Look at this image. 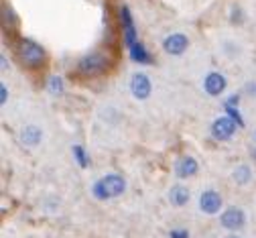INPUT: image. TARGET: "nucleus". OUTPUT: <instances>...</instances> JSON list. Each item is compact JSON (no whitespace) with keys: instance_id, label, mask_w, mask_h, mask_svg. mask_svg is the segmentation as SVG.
Returning <instances> with one entry per match:
<instances>
[{"instance_id":"nucleus-1","label":"nucleus","mask_w":256,"mask_h":238,"mask_svg":"<svg viewBox=\"0 0 256 238\" xmlns=\"http://www.w3.org/2000/svg\"><path fill=\"white\" fill-rule=\"evenodd\" d=\"M126 189V179L120 175V173H108L104 177H100L92 185V195L96 199H112V197H118L122 195Z\"/></svg>"},{"instance_id":"nucleus-2","label":"nucleus","mask_w":256,"mask_h":238,"mask_svg":"<svg viewBox=\"0 0 256 238\" xmlns=\"http://www.w3.org/2000/svg\"><path fill=\"white\" fill-rule=\"evenodd\" d=\"M18 57H20L22 65H26V67H41L47 59V53L39 43L30 41V39H22L20 47H18Z\"/></svg>"},{"instance_id":"nucleus-3","label":"nucleus","mask_w":256,"mask_h":238,"mask_svg":"<svg viewBox=\"0 0 256 238\" xmlns=\"http://www.w3.org/2000/svg\"><path fill=\"white\" fill-rule=\"evenodd\" d=\"M108 65H110V57L102 51H96V53H90L84 59H80L78 70L84 76H102L108 70Z\"/></svg>"},{"instance_id":"nucleus-4","label":"nucleus","mask_w":256,"mask_h":238,"mask_svg":"<svg viewBox=\"0 0 256 238\" xmlns=\"http://www.w3.org/2000/svg\"><path fill=\"white\" fill-rule=\"evenodd\" d=\"M236 128H238V122L230 116H218L210 126L212 137L216 141H230L236 134Z\"/></svg>"},{"instance_id":"nucleus-5","label":"nucleus","mask_w":256,"mask_h":238,"mask_svg":"<svg viewBox=\"0 0 256 238\" xmlns=\"http://www.w3.org/2000/svg\"><path fill=\"white\" fill-rule=\"evenodd\" d=\"M128 88H130V94L136 98V100H146L152 92V82L146 74H132L130 76V82H128Z\"/></svg>"},{"instance_id":"nucleus-6","label":"nucleus","mask_w":256,"mask_h":238,"mask_svg":"<svg viewBox=\"0 0 256 238\" xmlns=\"http://www.w3.org/2000/svg\"><path fill=\"white\" fill-rule=\"evenodd\" d=\"M220 224L226 228V230L236 232V230L244 228V224H246V214H244L240 208L230 206V208H226V210L222 212V216H220Z\"/></svg>"},{"instance_id":"nucleus-7","label":"nucleus","mask_w":256,"mask_h":238,"mask_svg":"<svg viewBox=\"0 0 256 238\" xmlns=\"http://www.w3.org/2000/svg\"><path fill=\"white\" fill-rule=\"evenodd\" d=\"M222 206H224V199H222V195L216 189H206L200 195V210L204 214H208V216L218 214L222 210Z\"/></svg>"},{"instance_id":"nucleus-8","label":"nucleus","mask_w":256,"mask_h":238,"mask_svg":"<svg viewBox=\"0 0 256 238\" xmlns=\"http://www.w3.org/2000/svg\"><path fill=\"white\" fill-rule=\"evenodd\" d=\"M187 47H189V39L183 35V33H173V35L163 39V49L169 55H175V57L183 55L187 51Z\"/></svg>"},{"instance_id":"nucleus-9","label":"nucleus","mask_w":256,"mask_h":238,"mask_svg":"<svg viewBox=\"0 0 256 238\" xmlns=\"http://www.w3.org/2000/svg\"><path fill=\"white\" fill-rule=\"evenodd\" d=\"M200 171V163L194 157H181L175 161V175L179 179H189Z\"/></svg>"},{"instance_id":"nucleus-10","label":"nucleus","mask_w":256,"mask_h":238,"mask_svg":"<svg viewBox=\"0 0 256 238\" xmlns=\"http://www.w3.org/2000/svg\"><path fill=\"white\" fill-rule=\"evenodd\" d=\"M226 86H228L226 76L220 74V72H212V74H208L206 80H204V90H206L210 96H220V94H224Z\"/></svg>"},{"instance_id":"nucleus-11","label":"nucleus","mask_w":256,"mask_h":238,"mask_svg":"<svg viewBox=\"0 0 256 238\" xmlns=\"http://www.w3.org/2000/svg\"><path fill=\"white\" fill-rule=\"evenodd\" d=\"M18 139H20V143H22L26 149H33V147L41 145V141H43V130H41L37 124H28V126H24V128L20 130Z\"/></svg>"},{"instance_id":"nucleus-12","label":"nucleus","mask_w":256,"mask_h":238,"mask_svg":"<svg viewBox=\"0 0 256 238\" xmlns=\"http://www.w3.org/2000/svg\"><path fill=\"white\" fill-rule=\"evenodd\" d=\"M191 199V193H189V189L185 187V185H173L171 189H169V201L173 203L175 208H183L185 203Z\"/></svg>"},{"instance_id":"nucleus-13","label":"nucleus","mask_w":256,"mask_h":238,"mask_svg":"<svg viewBox=\"0 0 256 238\" xmlns=\"http://www.w3.org/2000/svg\"><path fill=\"white\" fill-rule=\"evenodd\" d=\"M128 53H130V59H132V61H136V63H140V65L150 63V55H148L146 47H142L140 43H134L132 47H128Z\"/></svg>"},{"instance_id":"nucleus-14","label":"nucleus","mask_w":256,"mask_h":238,"mask_svg":"<svg viewBox=\"0 0 256 238\" xmlns=\"http://www.w3.org/2000/svg\"><path fill=\"white\" fill-rule=\"evenodd\" d=\"M232 179H234L238 185L250 183V179H252V169H250V165H238L234 171H232Z\"/></svg>"},{"instance_id":"nucleus-15","label":"nucleus","mask_w":256,"mask_h":238,"mask_svg":"<svg viewBox=\"0 0 256 238\" xmlns=\"http://www.w3.org/2000/svg\"><path fill=\"white\" fill-rule=\"evenodd\" d=\"M47 92H49L51 96H61L63 92H66V82H63V78L51 76L49 82H47Z\"/></svg>"},{"instance_id":"nucleus-16","label":"nucleus","mask_w":256,"mask_h":238,"mask_svg":"<svg viewBox=\"0 0 256 238\" xmlns=\"http://www.w3.org/2000/svg\"><path fill=\"white\" fill-rule=\"evenodd\" d=\"M74 155H76V159H78V165L88 167V155H86V151H84L82 147H74Z\"/></svg>"},{"instance_id":"nucleus-17","label":"nucleus","mask_w":256,"mask_h":238,"mask_svg":"<svg viewBox=\"0 0 256 238\" xmlns=\"http://www.w3.org/2000/svg\"><path fill=\"white\" fill-rule=\"evenodd\" d=\"M6 100H8V88L6 84H0V106H4Z\"/></svg>"},{"instance_id":"nucleus-18","label":"nucleus","mask_w":256,"mask_h":238,"mask_svg":"<svg viewBox=\"0 0 256 238\" xmlns=\"http://www.w3.org/2000/svg\"><path fill=\"white\" fill-rule=\"evenodd\" d=\"M171 238H189V232L187 230H173Z\"/></svg>"},{"instance_id":"nucleus-19","label":"nucleus","mask_w":256,"mask_h":238,"mask_svg":"<svg viewBox=\"0 0 256 238\" xmlns=\"http://www.w3.org/2000/svg\"><path fill=\"white\" fill-rule=\"evenodd\" d=\"M226 238H240V236H236V234H230V236H226Z\"/></svg>"},{"instance_id":"nucleus-20","label":"nucleus","mask_w":256,"mask_h":238,"mask_svg":"<svg viewBox=\"0 0 256 238\" xmlns=\"http://www.w3.org/2000/svg\"><path fill=\"white\" fill-rule=\"evenodd\" d=\"M254 139H256V132H254Z\"/></svg>"}]
</instances>
